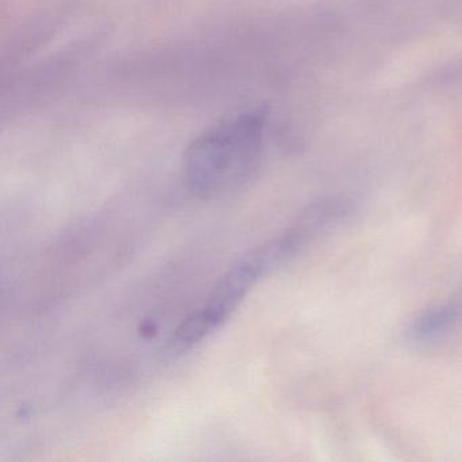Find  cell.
Returning <instances> with one entry per match:
<instances>
[{"instance_id": "cell-3", "label": "cell", "mask_w": 462, "mask_h": 462, "mask_svg": "<svg viewBox=\"0 0 462 462\" xmlns=\"http://www.w3.org/2000/svg\"><path fill=\"white\" fill-rule=\"evenodd\" d=\"M461 315L458 304H443L431 308L413 323L411 328V339L415 343L435 342L448 334Z\"/></svg>"}, {"instance_id": "cell-1", "label": "cell", "mask_w": 462, "mask_h": 462, "mask_svg": "<svg viewBox=\"0 0 462 462\" xmlns=\"http://www.w3.org/2000/svg\"><path fill=\"white\" fill-rule=\"evenodd\" d=\"M266 118L259 110L228 116L202 132L183 158L190 193L213 199L239 190L258 170Z\"/></svg>"}, {"instance_id": "cell-2", "label": "cell", "mask_w": 462, "mask_h": 462, "mask_svg": "<svg viewBox=\"0 0 462 462\" xmlns=\"http://www.w3.org/2000/svg\"><path fill=\"white\" fill-rule=\"evenodd\" d=\"M302 248L301 239L288 228L280 236L248 251L226 270L204 305L180 323L175 331V342L191 346L209 337L226 323L262 277L293 258Z\"/></svg>"}]
</instances>
